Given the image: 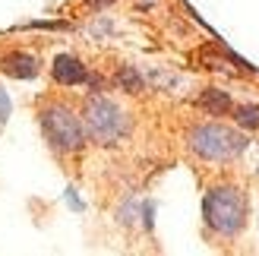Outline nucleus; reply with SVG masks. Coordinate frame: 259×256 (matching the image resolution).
Returning a JSON list of instances; mask_svg holds the SVG:
<instances>
[{
    "instance_id": "nucleus-3",
    "label": "nucleus",
    "mask_w": 259,
    "mask_h": 256,
    "mask_svg": "<svg viewBox=\"0 0 259 256\" xmlns=\"http://www.w3.org/2000/svg\"><path fill=\"white\" fill-rule=\"evenodd\" d=\"M41 133L57 152H79L85 143V126L67 105H45L41 114Z\"/></svg>"
},
{
    "instance_id": "nucleus-1",
    "label": "nucleus",
    "mask_w": 259,
    "mask_h": 256,
    "mask_svg": "<svg viewBox=\"0 0 259 256\" xmlns=\"http://www.w3.org/2000/svg\"><path fill=\"white\" fill-rule=\"evenodd\" d=\"M202 215H205L209 231L234 237L243 228V222H247V196H243L237 187H228V184L212 187L209 193H205Z\"/></svg>"
},
{
    "instance_id": "nucleus-2",
    "label": "nucleus",
    "mask_w": 259,
    "mask_h": 256,
    "mask_svg": "<svg viewBox=\"0 0 259 256\" xmlns=\"http://www.w3.org/2000/svg\"><path fill=\"white\" fill-rule=\"evenodd\" d=\"M82 126H85V136H92L95 143L101 146H114L120 143L130 130V120L126 114L120 111V105H114L111 98H89L85 101V111H82Z\"/></svg>"
},
{
    "instance_id": "nucleus-5",
    "label": "nucleus",
    "mask_w": 259,
    "mask_h": 256,
    "mask_svg": "<svg viewBox=\"0 0 259 256\" xmlns=\"http://www.w3.org/2000/svg\"><path fill=\"white\" fill-rule=\"evenodd\" d=\"M54 79L60 86H79V82L89 79V70L82 67V60H76L70 54H60L54 60Z\"/></svg>"
},
{
    "instance_id": "nucleus-7",
    "label": "nucleus",
    "mask_w": 259,
    "mask_h": 256,
    "mask_svg": "<svg viewBox=\"0 0 259 256\" xmlns=\"http://www.w3.org/2000/svg\"><path fill=\"white\" fill-rule=\"evenodd\" d=\"M199 105L209 111V114H215V117H218V114H228L231 111V98H228V92H222V89H209V92L202 95Z\"/></svg>"
},
{
    "instance_id": "nucleus-4",
    "label": "nucleus",
    "mask_w": 259,
    "mask_h": 256,
    "mask_svg": "<svg viewBox=\"0 0 259 256\" xmlns=\"http://www.w3.org/2000/svg\"><path fill=\"white\" fill-rule=\"evenodd\" d=\"M243 146H247V139L222 123H202L196 130H190V149L205 161H228L240 155Z\"/></svg>"
},
{
    "instance_id": "nucleus-8",
    "label": "nucleus",
    "mask_w": 259,
    "mask_h": 256,
    "mask_svg": "<svg viewBox=\"0 0 259 256\" xmlns=\"http://www.w3.org/2000/svg\"><path fill=\"white\" fill-rule=\"evenodd\" d=\"M234 120L243 130H259V105H240L234 108Z\"/></svg>"
},
{
    "instance_id": "nucleus-6",
    "label": "nucleus",
    "mask_w": 259,
    "mask_h": 256,
    "mask_svg": "<svg viewBox=\"0 0 259 256\" xmlns=\"http://www.w3.org/2000/svg\"><path fill=\"white\" fill-rule=\"evenodd\" d=\"M38 70H41V63L32 54H22V51H13L4 57V73L16 76V79H32V76H38Z\"/></svg>"
},
{
    "instance_id": "nucleus-9",
    "label": "nucleus",
    "mask_w": 259,
    "mask_h": 256,
    "mask_svg": "<svg viewBox=\"0 0 259 256\" xmlns=\"http://www.w3.org/2000/svg\"><path fill=\"white\" fill-rule=\"evenodd\" d=\"M117 79H120V86H126V89H130V92H139V89H142V79H139V76L130 70V67H123V70H120Z\"/></svg>"
}]
</instances>
